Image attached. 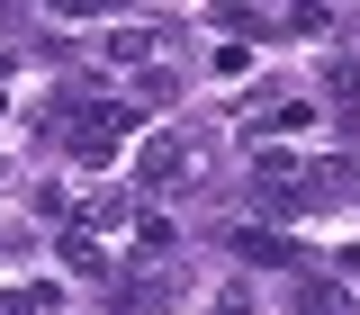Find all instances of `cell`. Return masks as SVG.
Here are the masks:
<instances>
[{"instance_id": "cell-6", "label": "cell", "mask_w": 360, "mask_h": 315, "mask_svg": "<svg viewBox=\"0 0 360 315\" xmlns=\"http://www.w3.org/2000/svg\"><path fill=\"white\" fill-rule=\"evenodd\" d=\"M307 315H352V297L342 288H307Z\"/></svg>"}, {"instance_id": "cell-5", "label": "cell", "mask_w": 360, "mask_h": 315, "mask_svg": "<svg viewBox=\"0 0 360 315\" xmlns=\"http://www.w3.org/2000/svg\"><path fill=\"white\" fill-rule=\"evenodd\" d=\"M54 307V288H9V297H0V315H45Z\"/></svg>"}, {"instance_id": "cell-4", "label": "cell", "mask_w": 360, "mask_h": 315, "mask_svg": "<svg viewBox=\"0 0 360 315\" xmlns=\"http://www.w3.org/2000/svg\"><path fill=\"white\" fill-rule=\"evenodd\" d=\"M324 99H333V108H360V63H333V72H324Z\"/></svg>"}, {"instance_id": "cell-3", "label": "cell", "mask_w": 360, "mask_h": 315, "mask_svg": "<svg viewBox=\"0 0 360 315\" xmlns=\"http://www.w3.org/2000/svg\"><path fill=\"white\" fill-rule=\"evenodd\" d=\"M234 252H243V262H297V252H288V243H279V234H252V225H243V234H234Z\"/></svg>"}, {"instance_id": "cell-1", "label": "cell", "mask_w": 360, "mask_h": 315, "mask_svg": "<svg viewBox=\"0 0 360 315\" xmlns=\"http://www.w3.org/2000/svg\"><path fill=\"white\" fill-rule=\"evenodd\" d=\"M127 127H135V108H82L72 117V162H108L127 144Z\"/></svg>"}, {"instance_id": "cell-2", "label": "cell", "mask_w": 360, "mask_h": 315, "mask_svg": "<svg viewBox=\"0 0 360 315\" xmlns=\"http://www.w3.org/2000/svg\"><path fill=\"white\" fill-rule=\"evenodd\" d=\"M144 180H153V189H162V180H189V144H172V135H162V144L144 153Z\"/></svg>"}, {"instance_id": "cell-7", "label": "cell", "mask_w": 360, "mask_h": 315, "mask_svg": "<svg viewBox=\"0 0 360 315\" xmlns=\"http://www.w3.org/2000/svg\"><path fill=\"white\" fill-rule=\"evenodd\" d=\"M217 315H243V297H225V307H217Z\"/></svg>"}]
</instances>
